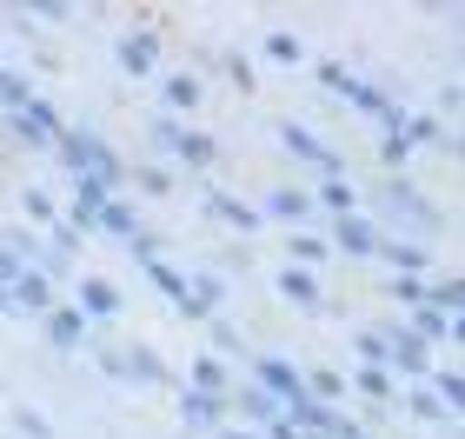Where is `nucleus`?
Returning <instances> with one entry per match:
<instances>
[{
	"label": "nucleus",
	"mask_w": 465,
	"mask_h": 439,
	"mask_svg": "<svg viewBox=\"0 0 465 439\" xmlns=\"http://www.w3.org/2000/svg\"><path fill=\"white\" fill-rule=\"evenodd\" d=\"M312 80H320L326 94H340V100H352L359 114H372V120H386V127H399V100L386 94V87H372V80H359V74H346L340 60H312Z\"/></svg>",
	"instance_id": "nucleus-3"
},
{
	"label": "nucleus",
	"mask_w": 465,
	"mask_h": 439,
	"mask_svg": "<svg viewBox=\"0 0 465 439\" xmlns=\"http://www.w3.org/2000/svg\"><path fill=\"white\" fill-rule=\"evenodd\" d=\"M286 246H292V266H306V274H320V266H326V254H332V246H326L320 234H292Z\"/></svg>",
	"instance_id": "nucleus-28"
},
{
	"label": "nucleus",
	"mask_w": 465,
	"mask_h": 439,
	"mask_svg": "<svg viewBox=\"0 0 465 439\" xmlns=\"http://www.w3.org/2000/svg\"><path fill=\"white\" fill-rule=\"evenodd\" d=\"M213 346L226 353V360H240V353H246V340H240V333H232L226 320H213Z\"/></svg>",
	"instance_id": "nucleus-38"
},
{
	"label": "nucleus",
	"mask_w": 465,
	"mask_h": 439,
	"mask_svg": "<svg viewBox=\"0 0 465 439\" xmlns=\"http://www.w3.org/2000/svg\"><path fill=\"white\" fill-rule=\"evenodd\" d=\"M220 439H260L252 426H220Z\"/></svg>",
	"instance_id": "nucleus-42"
},
{
	"label": "nucleus",
	"mask_w": 465,
	"mask_h": 439,
	"mask_svg": "<svg viewBox=\"0 0 465 439\" xmlns=\"http://www.w3.org/2000/svg\"><path fill=\"white\" fill-rule=\"evenodd\" d=\"M7 293H14V313H47V306H60L54 280H47V274H34V266H27V274H20Z\"/></svg>",
	"instance_id": "nucleus-21"
},
{
	"label": "nucleus",
	"mask_w": 465,
	"mask_h": 439,
	"mask_svg": "<svg viewBox=\"0 0 465 439\" xmlns=\"http://www.w3.org/2000/svg\"><path fill=\"white\" fill-rule=\"evenodd\" d=\"M280 146L292 160H306V166H320V174H340V154L312 134V127H300V120H280Z\"/></svg>",
	"instance_id": "nucleus-9"
},
{
	"label": "nucleus",
	"mask_w": 465,
	"mask_h": 439,
	"mask_svg": "<svg viewBox=\"0 0 465 439\" xmlns=\"http://www.w3.org/2000/svg\"><path fill=\"white\" fill-rule=\"evenodd\" d=\"M266 54H272V60H286V67H292V60H306L300 34H266Z\"/></svg>",
	"instance_id": "nucleus-36"
},
{
	"label": "nucleus",
	"mask_w": 465,
	"mask_h": 439,
	"mask_svg": "<svg viewBox=\"0 0 465 439\" xmlns=\"http://www.w3.org/2000/svg\"><path fill=\"white\" fill-rule=\"evenodd\" d=\"M134 180H140V194H153V200H160V194H173V174H166V166H153V160H146Z\"/></svg>",
	"instance_id": "nucleus-34"
},
{
	"label": "nucleus",
	"mask_w": 465,
	"mask_h": 439,
	"mask_svg": "<svg viewBox=\"0 0 465 439\" xmlns=\"http://www.w3.org/2000/svg\"><path fill=\"white\" fill-rule=\"evenodd\" d=\"M140 274L153 280V286L166 293V300H173V313H186V320H200V306H193V286H186V274H180V266H166V260L153 254V260H140Z\"/></svg>",
	"instance_id": "nucleus-13"
},
{
	"label": "nucleus",
	"mask_w": 465,
	"mask_h": 439,
	"mask_svg": "<svg viewBox=\"0 0 465 439\" xmlns=\"http://www.w3.org/2000/svg\"><path fill=\"white\" fill-rule=\"evenodd\" d=\"M226 74H232V87H240V94H252V60L246 54H226Z\"/></svg>",
	"instance_id": "nucleus-39"
},
{
	"label": "nucleus",
	"mask_w": 465,
	"mask_h": 439,
	"mask_svg": "<svg viewBox=\"0 0 465 439\" xmlns=\"http://www.w3.org/2000/svg\"><path fill=\"white\" fill-rule=\"evenodd\" d=\"M27 100H34V80H27V74H14V67H0V114L27 107Z\"/></svg>",
	"instance_id": "nucleus-30"
},
{
	"label": "nucleus",
	"mask_w": 465,
	"mask_h": 439,
	"mask_svg": "<svg viewBox=\"0 0 465 439\" xmlns=\"http://www.w3.org/2000/svg\"><path fill=\"white\" fill-rule=\"evenodd\" d=\"M186 386H193V393H213V400H226V393H232V373H226L220 353H200V360L186 366Z\"/></svg>",
	"instance_id": "nucleus-23"
},
{
	"label": "nucleus",
	"mask_w": 465,
	"mask_h": 439,
	"mask_svg": "<svg viewBox=\"0 0 465 439\" xmlns=\"http://www.w3.org/2000/svg\"><path fill=\"white\" fill-rule=\"evenodd\" d=\"M74 313H80V320H114V313H120V286L114 280H100V274H87V280H80V293H74Z\"/></svg>",
	"instance_id": "nucleus-14"
},
{
	"label": "nucleus",
	"mask_w": 465,
	"mask_h": 439,
	"mask_svg": "<svg viewBox=\"0 0 465 439\" xmlns=\"http://www.w3.org/2000/svg\"><path fill=\"white\" fill-rule=\"evenodd\" d=\"M260 220H286V226H300V220H312V194L306 186H272V194L252 206Z\"/></svg>",
	"instance_id": "nucleus-15"
},
{
	"label": "nucleus",
	"mask_w": 465,
	"mask_h": 439,
	"mask_svg": "<svg viewBox=\"0 0 465 439\" xmlns=\"http://www.w3.org/2000/svg\"><path fill=\"white\" fill-rule=\"evenodd\" d=\"M426 380L439 386V406H446V413H452V420H459V406H465V380H459V373H452V366H439V373H426Z\"/></svg>",
	"instance_id": "nucleus-32"
},
{
	"label": "nucleus",
	"mask_w": 465,
	"mask_h": 439,
	"mask_svg": "<svg viewBox=\"0 0 465 439\" xmlns=\"http://www.w3.org/2000/svg\"><path fill=\"white\" fill-rule=\"evenodd\" d=\"M379 240H386V234H379L366 214H340V220H332V240H326V246H332V254H346V260H372Z\"/></svg>",
	"instance_id": "nucleus-8"
},
{
	"label": "nucleus",
	"mask_w": 465,
	"mask_h": 439,
	"mask_svg": "<svg viewBox=\"0 0 465 439\" xmlns=\"http://www.w3.org/2000/svg\"><path fill=\"white\" fill-rule=\"evenodd\" d=\"M180 420L186 426H206V433H220L226 426V400H213V393H193V386H180Z\"/></svg>",
	"instance_id": "nucleus-20"
},
{
	"label": "nucleus",
	"mask_w": 465,
	"mask_h": 439,
	"mask_svg": "<svg viewBox=\"0 0 465 439\" xmlns=\"http://www.w3.org/2000/svg\"><path fill=\"white\" fill-rule=\"evenodd\" d=\"M0 134H14L20 146H34V154H54V140L67 134V120H60L54 100H27V107H14V114H0Z\"/></svg>",
	"instance_id": "nucleus-4"
},
{
	"label": "nucleus",
	"mask_w": 465,
	"mask_h": 439,
	"mask_svg": "<svg viewBox=\"0 0 465 439\" xmlns=\"http://www.w3.org/2000/svg\"><path fill=\"white\" fill-rule=\"evenodd\" d=\"M386 340H392V360H386L392 380H426V373H432V346L426 340H412L406 326H392Z\"/></svg>",
	"instance_id": "nucleus-11"
},
{
	"label": "nucleus",
	"mask_w": 465,
	"mask_h": 439,
	"mask_svg": "<svg viewBox=\"0 0 465 439\" xmlns=\"http://www.w3.org/2000/svg\"><path fill=\"white\" fill-rule=\"evenodd\" d=\"M206 214H213V220H226L232 234H260V214H252L246 200H232L226 186H206Z\"/></svg>",
	"instance_id": "nucleus-22"
},
{
	"label": "nucleus",
	"mask_w": 465,
	"mask_h": 439,
	"mask_svg": "<svg viewBox=\"0 0 465 439\" xmlns=\"http://www.w3.org/2000/svg\"><path fill=\"white\" fill-rule=\"evenodd\" d=\"M40 326H47V340H54V353H80V346H87V320H80V313H74L67 300L40 313Z\"/></svg>",
	"instance_id": "nucleus-16"
},
{
	"label": "nucleus",
	"mask_w": 465,
	"mask_h": 439,
	"mask_svg": "<svg viewBox=\"0 0 465 439\" xmlns=\"http://www.w3.org/2000/svg\"><path fill=\"white\" fill-rule=\"evenodd\" d=\"M366 220H372V226H379V220H392L406 240H419V234H439V226H446V214H439V206H432L426 194H419L412 180H399V174L372 186V214H366Z\"/></svg>",
	"instance_id": "nucleus-2"
},
{
	"label": "nucleus",
	"mask_w": 465,
	"mask_h": 439,
	"mask_svg": "<svg viewBox=\"0 0 465 439\" xmlns=\"http://www.w3.org/2000/svg\"><path fill=\"white\" fill-rule=\"evenodd\" d=\"M406 413H412V420H452V413L439 406V400H432L426 386H412V400H406Z\"/></svg>",
	"instance_id": "nucleus-35"
},
{
	"label": "nucleus",
	"mask_w": 465,
	"mask_h": 439,
	"mask_svg": "<svg viewBox=\"0 0 465 439\" xmlns=\"http://www.w3.org/2000/svg\"><path fill=\"white\" fill-rule=\"evenodd\" d=\"M406 333L426 340V346H452L465 333V320H446V313H432V306H406Z\"/></svg>",
	"instance_id": "nucleus-17"
},
{
	"label": "nucleus",
	"mask_w": 465,
	"mask_h": 439,
	"mask_svg": "<svg viewBox=\"0 0 465 439\" xmlns=\"http://www.w3.org/2000/svg\"><path fill=\"white\" fill-rule=\"evenodd\" d=\"M300 380H306V393H312L320 406H346V393H352V386H346L332 366H312V373H300Z\"/></svg>",
	"instance_id": "nucleus-27"
},
{
	"label": "nucleus",
	"mask_w": 465,
	"mask_h": 439,
	"mask_svg": "<svg viewBox=\"0 0 465 439\" xmlns=\"http://www.w3.org/2000/svg\"><path fill=\"white\" fill-rule=\"evenodd\" d=\"M352 386L366 393V400H392V393H399V380H392L386 366H359V380H352Z\"/></svg>",
	"instance_id": "nucleus-33"
},
{
	"label": "nucleus",
	"mask_w": 465,
	"mask_h": 439,
	"mask_svg": "<svg viewBox=\"0 0 465 439\" xmlns=\"http://www.w3.org/2000/svg\"><path fill=\"white\" fill-rule=\"evenodd\" d=\"M359 366H386L392 360V340H386V333H379V326H359Z\"/></svg>",
	"instance_id": "nucleus-31"
},
{
	"label": "nucleus",
	"mask_w": 465,
	"mask_h": 439,
	"mask_svg": "<svg viewBox=\"0 0 465 439\" xmlns=\"http://www.w3.org/2000/svg\"><path fill=\"white\" fill-rule=\"evenodd\" d=\"M54 154H60V166H67L74 180H94L100 194H114V200H120V186H126V160H120L94 127H74V120H67V134L54 140Z\"/></svg>",
	"instance_id": "nucleus-1"
},
{
	"label": "nucleus",
	"mask_w": 465,
	"mask_h": 439,
	"mask_svg": "<svg viewBox=\"0 0 465 439\" xmlns=\"http://www.w3.org/2000/svg\"><path fill=\"white\" fill-rule=\"evenodd\" d=\"M252 386H260V393H272V400H300V393H306V380H300V366H286L280 360V353H260V360H252Z\"/></svg>",
	"instance_id": "nucleus-10"
},
{
	"label": "nucleus",
	"mask_w": 465,
	"mask_h": 439,
	"mask_svg": "<svg viewBox=\"0 0 465 439\" xmlns=\"http://www.w3.org/2000/svg\"><path fill=\"white\" fill-rule=\"evenodd\" d=\"M20 214H27L34 226H47V234L60 226V206H54V194H40V186H27V194H20Z\"/></svg>",
	"instance_id": "nucleus-29"
},
{
	"label": "nucleus",
	"mask_w": 465,
	"mask_h": 439,
	"mask_svg": "<svg viewBox=\"0 0 465 439\" xmlns=\"http://www.w3.org/2000/svg\"><path fill=\"white\" fill-rule=\"evenodd\" d=\"M146 140H153L160 154H173L180 166H200V174H206V166L220 160V146L206 140V134H193L186 120H173V114H153V127H146Z\"/></svg>",
	"instance_id": "nucleus-5"
},
{
	"label": "nucleus",
	"mask_w": 465,
	"mask_h": 439,
	"mask_svg": "<svg viewBox=\"0 0 465 439\" xmlns=\"http://www.w3.org/2000/svg\"><path fill=\"white\" fill-rule=\"evenodd\" d=\"M100 373L120 386H166V360L153 346H100Z\"/></svg>",
	"instance_id": "nucleus-6"
},
{
	"label": "nucleus",
	"mask_w": 465,
	"mask_h": 439,
	"mask_svg": "<svg viewBox=\"0 0 465 439\" xmlns=\"http://www.w3.org/2000/svg\"><path fill=\"white\" fill-rule=\"evenodd\" d=\"M280 300L320 313V274H306V266H286V274H280Z\"/></svg>",
	"instance_id": "nucleus-26"
},
{
	"label": "nucleus",
	"mask_w": 465,
	"mask_h": 439,
	"mask_svg": "<svg viewBox=\"0 0 465 439\" xmlns=\"http://www.w3.org/2000/svg\"><path fill=\"white\" fill-rule=\"evenodd\" d=\"M312 200H320L332 220H340V214H359V186H352L346 174H326L320 186H312Z\"/></svg>",
	"instance_id": "nucleus-25"
},
{
	"label": "nucleus",
	"mask_w": 465,
	"mask_h": 439,
	"mask_svg": "<svg viewBox=\"0 0 465 439\" xmlns=\"http://www.w3.org/2000/svg\"><path fill=\"white\" fill-rule=\"evenodd\" d=\"M386 293H392L399 306H419V300H426V280H406V274H399V280H392Z\"/></svg>",
	"instance_id": "nucleus-37"
},
{
	"label": "nucleus",
	"mask_w": 465,
	"mask_h": 439,
	"mask_svg": "<svg viewBox=\"0 0 465 439\" xmlns=\"http://www.w3.org/2000/svg\"><path fill=\"white\" fill-rule=\"evenodd\" d=\"M0 313H14V293H7V286H0Z\"/></svg>",
	"instance_id": "nucleus-43"
},
{
	"label": "nucleus",
	"mask_w": 465,
	"mask_h": 439,
	"mask_svg": "<svg viewBox=\"0 0 465 439\" xmlns=\"http://www.w3.org/2000/svg\"><path fill=\"white\" fill-rule=\"evenodd\" d=\"M379 160H386V166H406V160H412V146L399 140V134H386V140H379Z\"/></svg>",
	"instance_id": "nucleus-40"
},
{
	"label": "nucleus",
	"mask_w": 465,
	"mask_h": 439,
	"mask_svg": "<svg viewBox=\"0 0 465 439\" xmlns=\"http://www.w3.org/2000/svg\"><path fill=\"white\" fill-rule=\"evenodd\" d=\"M379 260H386L392 274H406V280H426L432 246H426V240H379Z\"/></svg>",
	"instance_id": "nucleus-18"
},
{
	"label": "nucleus",
	"mask_w": 465,
	"mask_h": 439,
	"mask_svg": "<svg viewBox=\"0 0 465 439\" xmlns=\"http://www.w3.org/2000/svg\"><path fill=\"white\" fill-rule=\"evenodd\" d=\"M114 60L126 67V80H153V67H160V34L153 27H126L114 40Z\"/></svg>",
	"instance_id": "nucleus-7"
},
{
	"label": "nucleus",
	"mask_w": 465,
	"mask_h": 439,
	"mask_svg": "<svg viewBox=\"0 0 465 439\" xmlns=\"http://www.w3.org/2000/svg\"><path fill=\"white\" fill-rule=\"evenodd\" d=\"M160 94H166V114H173V120H180V114H193L200 100H206L200 74H166V80H160Z\"/></svg>",
	"instance_id": "nucleus-24"
},
{
	"label": "nucleus",
	"mask_w": 465,
	"mask_h": 439,
	"mask_svg": "<svg viewBox=\"0 0 465 439\" xmlns=\"http://www.w3.org/2000/svg\"><path fill=\"white\" fill-rule=\"evenodd\" d=\"M14 426H20V439H47V420H40V413H14Z\"/></svg>",
	"instance_id": "nucleus-41"
},
{
	"label": "nucleus",
	"mask_w": 465,
	"mask_h": 439,
	"mask_svg": "<svg viewBox=\"0 0 465 439\" xmlns=\"http://www.w3.org/2000/svg\"><path fill=\"white\" fill-rule=\"evenodd\" d=\"M87 234H107V240H134L140 234V214L126 200H100L94 214H87Z\"/></svg>",
	"instance_id": "nucleus-19"
},
{
	"label": "nucleus",
	"mask_w": 465,
	"mask_h": 439,
	"mask_svg": "<svg viewBox=\"0 0 465 439\" xmlns=\"http://www.w3.org/2000/svg\"><path fill=\"white\" fill-rule=\"evenodd\" d=\"M226 413H240V420H246L252 433H266L272 420H280V400H272V393H260V386L246 380V386H232V393H226Z\"/></svg>",
	"instance_id": "nucleus-12"
}]
</instances>
